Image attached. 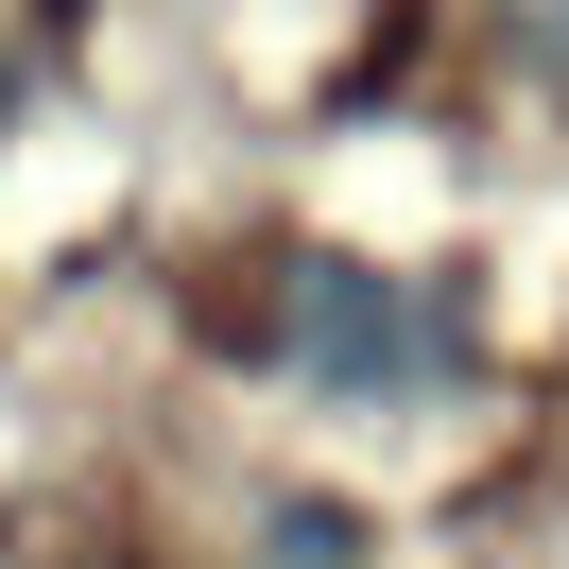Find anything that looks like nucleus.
<instances>
[{"instance_id": "1", "label": "nucleus", "mask_w": 569, "mask_h": 569, "mask_svg": "<svg viewBox=\"0 0 569 569\" xmlns=\"http://www.w3.org/2000/svg\"><path fill=\"white\" fill-rule=\"evenodd\" d=\"M431 346H449V328H431L397 277H362V259H311V277H293V362H311V380L380 397V380H415Z\"/></svg>"}]
</instances>
